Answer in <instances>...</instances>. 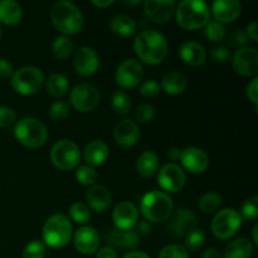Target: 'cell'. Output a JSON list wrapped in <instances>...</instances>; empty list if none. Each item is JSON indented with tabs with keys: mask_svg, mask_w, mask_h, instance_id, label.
Listing matches in <instances>:
<instances>
[{
	"mask_svg": "<svg viewBox=\"0 0 258 258\" xmlns=\"http://www.w3.org/2000/svg\"><path fill=\"white\" fill-rule=\"evenodd\" d=\"M134 50L140 60L149 66H159L168 57L169 45L160 32L145 29L134 40Z\"/></svg>",
	"mask_w": 258,
	"mask_h": 258,
	"instance_id": "obj_1",
	"label": "cell"
},
{
	"mask_svg": "<svg viewBox=\"0 0 258 258\" xmlns=\"http://www.w3.org/2000/svg\"><path fill=\"white\" fill-rule=\"evenodd\" d=\"M50 20L58 32L66 37L78 34L83 28V14L72 2H57L50 10Z\"/></svg>",
	"mask_w": 258,
	"mask_h": 258,
	"instance_id": "obj_2",
	"label": "cell"
},
{
	"mask_svg": "<svg viewBox=\"0 0 258 258\" xmlns=\"http://www.w3.org/2000/svg\"><path fill=\"white\" fill-rule=\"evenodd\" d=\"M175 20L185 30H197L204 28L211 18L208 4L202 0H183L176 5Z\"/></svg>",
	"mask_w": 258,
	"mask_h": 258,
	"instance_id": "obj_3",
	"label": "cell"
},
{
	"mask_svg": "<svg viewBox=\"0 0 258 258\" xmlns=\"http://www.w3.org/2000/svg\"><path fill=\"white\" fill-rule=\"evenodd\" d=\"M140 209L148 222L159 223L164 222L174 212L173 199L164 191L151 190L141 199Z\"/></svg>",
	"mask_w": 258,
	"mask_h": 258,
	"instance_id": "obj_4",
	"label": "cell"
},
{
	"mask_svg": "<svg viewBox=\"0 0 258 258\" xmlns=\"http://www.w3.org/2000/svg\"><path fill=\"white\" fill-rule=\"evenodd\" d=\"M43 243L50 248H63L73 236L72 223L64 214H53L43 226Z\"/></svg>",
	"mask_w": 258,
	"mask_h": 258,
	"instance_id": "obj_5",
	"label": "cell"
},
{
	"mask_svg": "<svg viewBox=\"0 0 258 258\" xmlns=\"http://www.w3.org/2000/svg\"><path fill=\"white\" fill-rule=\"evenodd\" d=\"M14 136L25 148L38 149L47 143L48 128L38 118L23 117L15 125Z\"/></svg>",
	"mask_w": 258,
	"mask_h": 258,
	"instance_id": "obj_6",
	"label": "cell"
},
{
	"mask_svg": "<svg viewBox=\"0 0 258 258\" xmlns=\"http://www.w3.org/2000/svg\"><path fill=\"white\" fill-rule=\"evenodd\" d=\"M12 87L17 93L22 96H32L40 91L44 83V75L37 67H22L14 71L12 78Z\"/></svg>",
	"mask_w": 258,
	"mask_h": 258,
	"instance_id": "obj_7",
	"label": "cell"
},
{
	"mask_svg": "<svg viewBox=\"0 0 258 258\" xmlns=\"http://www.w3.org/2000/svg\"><path fill=\"white\" fill-rule=\"evenodd\" d=\"M81 150L77 144L68 139L57 141L50 149V161L57 169L63 171L73 170L80 164Z\"/></svg>",
	"mask_w": 258,
	"mask_h": 258,
	"instance_id": "obj_8",
	"label": "cell"
},
{
	"mask_svg": "<svg viewBox=\"0 0 258 258\" xmlns=\"http://www.w3.org/2000/svg\"><path fill=\"white\" fill-rule=\"evenodd\" d=\"M242 226V217L233 208L219 211L212 221V232L214 237L222 241L232 238Z\"/></svg>",
	"mask_w": 258,
	"mask_h": 258,
	"instance_id": "obj_9",
	"label": "cell"
},
{
	"mask_svg": "<svg viewBox=\"0 0 258 258\" xmlns=\"http://www.w3.org/2000/svg\"><path fill=\"white\" fill-rule=\"evenodd\" d=\"M100 91L91 83H81L70 93L71 105L80 112H92L100 105Z\"/></svg>",
	"mask_w": 258,
	"mask_h": 258,
	"instance_id": "obj_10",
	"label": "cell"
},
{
	"mask_svg": "<svg viewBox=\"0 0 258 258\" xmlns=\"http://www.w3.org/2000/svg\"><path fill=\"white\" fill-rule=\"evenodd\" d=\"M144 77V68L138 59L128 58L122 60L116 70V83L123 90H134Z\"/></svg>",
	"mask_w": 258,
	"mask_h": 258,
	"instance_id": "obj_11",
	"label": "cell"
},
{
	"mask_svg": "<svg viewBox=\"0 0 258 258\" xmlns=\"http://www.w3.org/2000/svg\"><path fill=\"white\" fill-rule=\"evenodd\" d=\"M169 223L166 231L174 238H183L197 226V218L189 209L179 208L169 217Z\"/></svg>",
	"mask_w": 258,
	"mask_h": 258,
	"instance_id": "obj_12",
	"label": "cell"
},
{
	"mask_svg": "<svg viewBox=\"0 0 258 258\" xmlns=\"http://www.w3.org/2000/svg\"><path fill=\"white\" fill-rule=\"evenodd\" d=\"M185 173L174 163L165 164L158 173V183L168 193H178L185 185Z\"/></svg>",
	"mask_w": 258,
	"mask_h": 258,
	"instance_id": "obj_13",
	"label": "cell"
},
{
	"mask_svg": "<svg viewBox=\"0 0 258 258\" xmlns=\"http://www.w3.org/2000/svg\"><path fill=\"white\" fill-rule=\"evenodd\" d=\"M232 66L243 77H256L258 72V52L252 47H243L236 50L232 57Z\"/></svg>",
	"mask_w": 258,
	"mask_h": 258,
	"instance_id": "obj_14",
	"label": "cell"
},
{
	"mask_svg": "<svg viewBox=\"0 0 258 258\" xmlns=\"http://www.w3.org/2000/svg\"><path fill=\"white\" fill-rule=\"evenodd\" d=\"M100 58L97 52L91 47H81L73 55V68L81 77H90L97 72Z\"/></svg>",
	"mask_w": 258,
	"mask_h": 258,
	"instance_id": "obj_15",
	"label": "cell"
},
{
	"mask_svg": "<svg viewBox=\"0 0 258 258\" xmlns=\"http://www.w3.org/2000/svg\"><path fill=\"white\" fill-rule=\"evenodd\" d=\"M143 7L148 19L158 24H163L174 17L176 3L173 0H146Z\"/></svg>",
	"mask_w": 258,
	"mask_h": 258,
	"instance_id": "obj_16",
	"label": "cell"
},
{
	"mask_svg": "<svg viewBox=\"0 0 258 258\" xmlns=\"http://www.w3.org/2000/svg\"><path fill=\"white\" fill-rule=\"evenodd\" d=\"M115 228L121 231H130L139 221V211L133 202L123 201L115 207L112 213Z\"/></svg>",
	"mask_w": 258,
	"mask_h": 258,
	"instance_id": "obj_17",
	"label": "cell"
},
{
	"mask_svg": "<svg viewBox=\"0 0 258 258\" xmlns=\"http://www.w3.org/2000/svg\"><path fill=\"white\" fill-rule=\"evenodd\" d=\"M180 161L184 169L191 174H202L208 169L209 158L204 150L196 146H190L181 150Z\"/></svg>",
	"mask_w": 258,
	"mask_h": 258,
	"instance_id": "obj_18",
	"label": "cell"
},
{
	"mask_svg": "<svg viewBox=\"0 0 258 258\" xmlns=\"http://www.w3.org/2000/svg\"><path fill=\"white\" fill-rule=\"evenodd\" d=\"M75 248L82 254H93L100 246V236L93 227L83 226L73 234Z\"/></svg>",
	"mask_w": 258,
	"mask_h": 258,
	"instance_id": "obj_19",
	"label": "cell"
},
{
	"mask_svg": "<svg viewBox=\"0 0 258 258\" xmlns=\"http://www.w3.org/2000/svg\"><path fill=\"white\" fill-rule=\"evenodd\" d=\"M140 138V128L131 118H123L116 125L113 139L121 148H133Z\"/></svg>",
	"mask_w": 258,
	"mask_h": 258,
	"instance_id": "obj_20",
	"label": "cell"
},
{
	"mask_svg": "<svg viewBox=\"0 0 258 258\" xmlns=\"http://www.w3.org/2000/svg\"><path fill=\"white\" fill-rule=\"evenodd\" d=\"M105 238L112 248L117 247L120 249L135 251L139 247V244H140V236L135 231H133V229H130V231H121V229L112 228L106 232Z\"/></svg>",
	"mask_w": 258,
	"mask_h": 258,
	"instance_id": "obj_21",
	"label": "cell"
},
{
	"mask_svg": "<svg viewBox=\"0 0 258 258\" xmlns=\"http://www.w3.org/2000/svg\"><path fill=\"white\" fill-rule=\"evenodd\" d=\"M241 3L237 0H217L212 5L214 19L221 24L233 23L241 15Z\"/></svg>",
	"mask_w": 258,
	"mask_h": 258,
	"instance_id": "obj_22",
	"label": "cell"
},
{
	"mask_svg": "<svg viewBox=\"0 0 258 258\" xmlns=\"http://www.w3.org/2000/svg\"><path fill=\"white\" fill-rule=\"evenodd\" d=\"M86 202H87L86 206L90 209L97 212V213H103L110 208L111 203H112V196L106 186L95 184V185L90 186L86 193Z\"/></svg>",
	"mask_w": 258,
	"mask_h": 258,
	"instance_id": "obj_23",
	"label": "cell"
},
{
	"mask_svg": "<svg viewBox=\"0 0 258 258\" xmlns=\"http://www.w3.org/2000/svg\"><path fill=\"white\" fill-rule=\"evenodd\" d=\"M179 57L185 64L190 66V67H199L207 59L206 48L199 43L188 40L179 47Z\"/></svg>",
	"mask_w": 258,
	"mask_h": 258,
	"instance_id": "obj_24",
	"label": "cell"
},
{
	"mask_svg": "<svg viewBox=\"0 0 258 258\" xmlns=\"http://www.w3.org/2000/svg\"><path fill=\"white\" fill-rule=\"evenodd\" d=\"M108 155H110L108 146L101 140L91 141L83 150V159L87 163L86 165H90L92 168L102 165L108 159Z\"/></svg>",
	"mask_w": 258,
	"mask_h": 258,
	"instance_id": "obj_25",
	"label": "cell"
},
{
	"mask_svg": "<svg viewBox=\"0 0 258 258\" xmlns=\"http://www.w3.org/2000/svg\"><path fill=\"white\" fill-rule=\"evenodd\" d=\"M186 87H188V77L178 71H171L164 75L160 83L161 90L171 96L180 95L186 90Z\"/></svg>",
	"mask_w": 258,
	"mask_h": 258,
	"instance_id": "obj_26",
	"label": "cell"
},
{
	"mask_svg": "<svg viewBox=\"0 0 258 258\" xmlns=\"http://www.w3.org/2000/svg\"><path fill=\"white\" fill-rule=\"evenodd\" d=\"M253 251L254 246L251 241L247 238H237L229 242L222 256L223 258H251Z\"/></svg>",
	"mask_w": 258,
	"mask_h": 258,
	"instance_id": "obj_27",
	"label": "cell"
},
{
	"mask_svg": "<svg viewBox=\"0 0 258 258\" xmlns=\"http://www.w3.org/2000/svg\"><path fill=\"white\" fill-rule=\"evenodd\" d=\"M159 158L154 151H145L136 161V170L143 178H151L158 173Z\"/></svg>",
	"mask_w": 258,
	"mask_h": 258,
	"instance_id": "obj_28",
	"label": "cell"
},
{
	"mask_svg": "<svg viewBox=\"0 0 258 258\" xmlns=\"http://www.w3.org/2000/svg\"><path fill=\"white\" fill-rule=\"evenodd\" d=\"M23 10L17 2L0 0V22L7 25H15L22 20Z\"/></svg>",
	"mask_w": 258,
	"mask_h": 258,
	"instance_id": "obj_29",
	"label": "cell"
},
{
	"mask_svg": "<svg viewBox=\"0 0 258 258\" xmlns=\"http://www.w3.org/2000/svg\"><path fill=\"white\" fill-rule=\"evenodd\" d=\"M111 30L120 37H130L136 33V23L131 17L125 14L115 15L110 22Z\"/></svg>",
	"mask_w": 258,
	"mask_h": 258,
	"instance_id": "obj_30",
	"label": "cell"
},
{
	"mask_svg": "<svg viewBox=\"0 0 258 258\" xmlns=\"http://www.w3.org/2000/svg\"><path fill=\"white\" fill-rule=\"evenodd\" d=\"M45 90L53 97H63L70 91L68 78L60 73H52L45 81Z\"/></svg>",
	"mask_w": 258,
	"mask_h": 258,
	"instance_id": "obj_31",
	"label": "cell"
},
{
	"mask_svg": "<svg viewBox=\"0 0 258 258\" xmlns=\"http://www.w3.org/2000/svg\"><path fill=\"white\" fill-rule=\"evenodd\" d=\"M73 49H75V44H73L72 39L66 35L55 38L52 44V53L58 60L68 59L72 55Z\"/></svg>",
	"mask_w": 258,
	"mask_h": 258,
	"instance_id": "obj_32",
	"label": "cell"
},
{
	"mask_svg": "<svg viewBox=\"0 0 258 258\" xmlns=\"http://www.w3.org/2000/svg\"><path fill=\"white\" fill-rule=\"evenodd\" d=\"M198 206L199 209H201L203 213H216L219 209V207L222 206V196L218 193H214V191H209V193L203 194V196L199 198Z\"/></svg>",
	"mask_w": 258,
	"mask_h": 258,
	"instance_id": "obj_33",
	"label": "cell"
},
{
	"mask_svg": "<svg viewBox=\"0 0 258 258\" xmlns=\"http://www.w3.org/2000/svg\"><path fill=\"white\" fill-rule=\"evenodd\" d=\"M111 106H112L113 111L116 113H118V115H126V113L130 112L133 102H131V98L127 93L123 92V91L116 90L112 93V97H111Z\"/></svg>",
	"mask_w": 258,
	"mask_h": 258,
	"instance_id": "obj_34",
	"label": "cell"
},
{
	"mask_svg": "<svg viewBox=\"0 0 258 258\" xmlns=\"http://www.w3.org/2000/svg\"><path fill=\"white\" fill-rule=\"evenodd\" d=\"M204 35L211 42L218 43L226 38L227 32L223 24L216 22V20H209L206 27H204Z\"/></svg>",
	"mask_w": 258,
	"mask_h": 258,
	"instance_id": "obj_35",
	"label": "cell"
},
{
	"mask_svg": "<svg viewBox=\"0 0 258 258\" xmlns=\"http://www.w3.org/2000/svg\"><path fill=\"white\" fill-rule=\"evenodd\" d=\"M70 217L73 222L78 224L88 223L91 219L90 208L82 202H76L70 207Z\"/></svg>",
	"mask_w": 258,
	"mask_h": 258,
	"instance_id": "obj_36",
	"label": "cell"
},
{
	"mask_svg": "<svg viewBox=\"0 0 258 258\" xmlns=\"http://www.w3.org/2000/svg\"><path fill=\"white\" fill-rule=\"evenodd\" d=\"M184 238H185V246L184 247L189 251H198L206 244L207 241L206 233L198 228H194L193 231L189 232Z\"/></svg>",
	"mask_w": 258,
	"mask_h": 258,
	"instance_id": "obj_37",
	"label": "cell"
},
{
	"mask_svg": "<svg viewBox=\"0 0 258 258\" xmlns=\"http://www.w3.org/2000/svg\"><path fill=\"white\" fill-rule=\"evenodd\" d=\"M76 179L81 185L92 186L97 180V171L90 165H81L76 170Z\"/></svg>",
	"mask_w": 258,
	"mask_h": 258,
	"instance_id": "obj_38",
	"label": "cell"
},
{
	"mask_svg": "<svg viewBox=\"0 0 258 258\" xmlns=\"http://www.w3.org/2000/svg\"><path fill=\"white\" fill-rule=\"evenodd\" d=\"M70 103L64 102V101H57V102H54L50 106L49 117L54 122H60V121H64L70 116Z\"/></svg>",
	"mask_w": 258,
	"mask_h": 258,
	"instance_id": "obj_39",
	"label": "cell"
},
{
	"mask_svg": "<svg viewBox=\"0 0 258 258\" xmlns=\"http://www.w3.org/2000/svg\"><path fill=\"white\" fill-rule=\"evenodd\" d=\"M47 254L45 244L40 241H32L24 247L23 258H44Z\"/></svg>",
	"mask_w": 258,
	"mask_h": 258,
	"instance_id": "obj_40",
	"label": "cell"
},
{
	"mask_svg": "<svg viewBox=\"0 0 258 258\" xmlns=\"http://www.w3.org/2000/svg\"><path fill=\"white\" fill-rule=\"evenodd\" d=\"M159 258H189V252L181 244H168L161 249Z\"/></svg>",
	"mask_w": 258,
	"mask_h": 258,
	"instance_id": "obj_41",
	"label": "cell"
},
{
	"mask_svg": "<svg viewBox=\"0 0 258 258\" xmlns=\"http://www.w3.org/2000/svg\"><path fill=\"white\" fill-rule=\"evenodd\" d=\"M241 217L242 219H247V221H253L258 217V198L257 197H251L247 199L243 203L241 209Z\"/></svg>",
	"mask_w": 258,
	"mask_h": 258,
	"instance_id": "obj_42",
	"label": "cell"
},
{
	"mask_svg": "<svg viewBox=\"0 0 258 258\" xmlns=\"http://www.w3.org/2000/svg\"><path fill=\"white\" fill-rule=\"evenodd\" d=\"M155 107H154L151 103H143V105L139 106L135 111V117L139 122L146 123L150 122L155 117Z\"/></svg>",
	"mask_w": 258,
	"mask_h": 258,
	"instance_id": "obj_43",
	"label": "cell"
},
{
	"mask_svg": "<svg viewBox=\"0 0 258 258\" xmlns=\"http://www.w3.org/2000/svg\"><path fill=\"white\" fill-rule=\"evenodd\" d=\"M161 92L160 83L156 82L155 80H148L140 86V93L145 98H154Z\"/></svg>",
	"mask_w": 258,
	"mask_h": 258,
	"instance_id": "obj_44",
	"label": "cell"
},
{
	"mask_svg": "<svg viewBox=\"0 0 258 258\" xmlns=\"http://www.w3.org/2000/svg\"><path fill=\"white\" fill-rule=\"evenodd\" d=\"M211 58L213 59V62L219 63V64H224V63L231 60V52H229L227 47L219 45V47L212 48Z\"/></svg>",
	"mask_w": 258,
	"mask_h": 258,
	"instance_id": "obj_45",
	"label": "cell"
},
{
	"mask_svg": "<svg viewBox=\"0 0 258 258\" xmlns=\"http://www.w3.org/2000/svg\"><path fill=\"white\" fill-rule=\"evenodd\" d=\"M17 121V113L7 106H0V127H8Z\"/></svg>",
	"mask_w": 258,
	"mask_h": 258,
	"instance_id": "obj_46",
	"label": "cell"
},
{
	"mask_svg": "<svg viewBox=\"0 0 258 258\" xmlns=\"http://www.w3.org/2000/svg\"><path fill=\"white\" fill-rule=\"evenodd\" d=\"M248 43V37L243 29H236L229 37V44L234 48H243Z\"/></svg>",
	"mask_w": 258,
	"mask_h": 258,
	"instance_id": "obj_47",
	"label": "cell"
},
{
	"mask_svg": "<svg viewBox=\"0 0 258 258\" xmlns=\"http://www.w3.org/2000/svg\"><path fill=\"white\" fill-rule=\"evenodd\" d=\"M247 97L254 105L257 110V103H258V78L253 77V80L249 82L247 86Z\"/></svg>",
	"mask_w": 258,
	"mask_h": 258,
	"instance_id": "obj_48",
	"label": "cell"
},
{
	"mask_svg": "<svg viewBox=\"0 0 258 258\" xmlns=\"http://www.w3.org/2000/svg\"><path fill=\"white\" fill-rule=\"evenodd\" d=\"M13 73H14V68H13L12 63L4 58H0V78L2 80L12 78Z\"/></svg>",
	"mask_w": 258,
	"mask_h": 258,
	"instance_id": "obj_49",
	"label": "cell"
},
{
	"mask_svg": "<svg viewBox=\"0 0 258 258\" xmlns=\"http://www.w3.org/2000/svg\"><path fill=\"white\" fill-rule=\"evenodd\" d=\"M96 258H118V254L115 248L110 246H105L96 251Z\"/></svg>",
	"mask_w": 258,
	"mask_h": 258,
	"instance_id": "obj_50",
	"label": "cell"
},
{
	"mask_svg": "<svg viewBox=\"0 0 258 258\" xmlns=\"http://www.w3.org/2000/svg\"><path fill=\"white\" fill-rule=\"evenodd\" d=\"M151 231H153V227H151L150 222L143 221L136 223L135 232L139 234V236H149V234L151 233Z\"/></svg>",
	"mask_w": 258,
	"mask_h": 258,
	"instance_id": "obj_51",
	"label": "cell"
},
{
	"mask_svg": "<svg viewBox=\"0 0 258 258\" xmlns=\"http://www.w3.org/2000/svg\"><path fill=\"white\" fill-rule=\"evenodd\" d=\"M246 34L248 39L252 42H258V24L257 22H252L251 24L247 25L246 28Z\"/></svg>",
	"mask_w": 258,
	"mask_h": 258,
	"instance_id": "obj_52",
	"label": "cell"
},
{
	"mask_svg": "<svg viewBox=\"0 0 258 258\" xmlns=\"http://www.w3.org/2000/svg\"><path fill=\"white\" fill-rule=\"evenodd\" d=\"M201 258H223L221 253L214 248H208L202 253Z\"/></svg>",
	"mask_w": 258,
	"mask_h": 258,
	"instance_id": "obj_53",
	"label": "cell"
},
{
	"mask_svg": "<svg viewBox=\"0 0 258 258\" xmlns=\"http://www.w3.org/2000/svg\"><path fill=\"white\" fill-rule=\"evenodd\" d=\"M122 258H151L149 256L148 253L145 252H141V251H131L127 252Z\"/></svg>",
	"mask_w": 258,
	"mask_h": 258,
	"instance_id": "obj_54",
	"label": "cell"
},
{
	"mask_svg": "<svg viewBox=\"0 0 258 258\" xmlns=\"http://www.w3.org/2000/svg\"><path fill=\"white\" fill-rule=\"evenodd\" d=\"M113 0H92V5L100 8V9H103V8H108L110 5L113 4Z\"/></svg>",
	"mask_w": 258,
	"mask_h": 258,
	"instance_id": "obj_55",
	"label": "cell"
},
{
	"mask_svg": "<svg viewBox=\"0 0 258 258\" xmlns=\"http://www.w3.org/2000/svg\"><path fill=\"white\" fill-rule=\"evenodd\" d=\"M168 155H169V158L171 159V160H174V161L180 160L181 150H180V149H178V148H173V149H170V150H169Z\"/></svg>",
	"mask_w": 258,
	"mask_h": 258,
	"instance_id": "obj_56",
	"label": "cell"
},
{
	"mask_svg": "<svg viewBox=\"0 0 258 258\" xmlns=\"http://www.w3.org/2000/svg\"><path fill=\"white\" fill-rule=\"evenodd\" d=\"M257 231H258V224L253 227V231H252V237H253V244L258 246V238H257Z\"/></svg>",
	"mask_w": 258,
	"mask_h": 258,
	"instance_id": "obj_57",
	"label": "cell"
},
{
	"mask_svg": "<svg viewBox=\"0 0 258 258\" xmlns=\"http://www.w3.org/2000/svg\"><path fill=\"white\" fill-rule=\"evenodd\" d=\"M3 35V29H2V25H0V38H2Z\"/></svg>",
	"mask_w": 258,
	"mask_h": 258,
	"instance_id": "obj_58",
	"label": "cell"
}]
</instances>
